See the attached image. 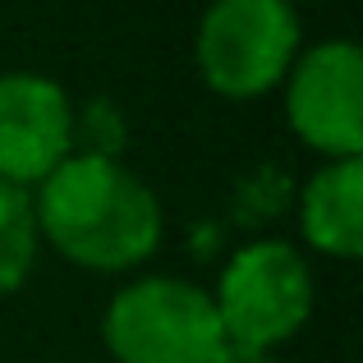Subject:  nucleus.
<instances>
[{"label": "nucleus", "mask_w": 363, "mask_h": 363, "mask_svg": "<svg viewBox=\"0 0 363 363\" xmlns=\"http://www.w3.org/2000/svg\"><path fill=\"white\" fill-rule=\"evenodd\" d=\"M37 240L88 272H129L161 244V203L111 152H69L33 198Z\"/></svg>", "instance_id": "f257e3e1"}, {"label": "nucleus", "mask_w": 363, "mask_h": 363, "mask_svg": "<svg viewBox=\"0 0 363 363\" xmlns=\"http://www.w3.org/2000/svg\"><path fill=\"white\" fill-rule=\"evenodd\" d=\"M101 340L116 363H216L225 331L194 281L143 276L106 303Z\"/></svg>", "instance_id": "f03ea898"}, {"label": "nucleus", "mask_w": 363, "mask_h": 363, "mask_svg": "<svg viewBox=\"0 0 363 363\" xmlns=\"http://www.w3.org/2000/svg\"><path fill=\"white\" fill-rule=\"evenodd\" d=\"M194 55L212 92L230 101L262 97L299 60V14L290 0H212Z\"/></svg>", "instance_id": "7ed1b4c3"}, {"label": "nucleus", "mask_w": 363, "mask_h": 363, "mask_svg": "<svg viewBox=\"0 0 363 363\" xmlns=\"http://www.w3.org/2000/svg\"><path fill=\"white\" fill-rule=\"evenodd\" d=\"M212 308L230 345L281 350L313 313V272L285 240H253L225 262Z\"/></svg>", "instance_id": "20e7f679"}, {"label": "nucleus", "mask_w": 363, "mask_h": 363, "mask_svg": "<svg viewBox=\"0 0 363 363\" xmlns=\"http://www.w3.org/2000/svg\"><path fill=\"white\" fill-rule=\"evenodd\" d=\"M285 116L299 143L327 161L363 152V51L345 37L299 51L285 74Z\"/></svg>", "instance_id": "39448f33"}, {"label": "nucleus", "mask_w": 363, "mask_h": 363, "mask_svg": "<svg viewBox=\"0 0 363 363\" xmlns=\"http://www.w3.org/2000/svg\"><path fill=\"white\" fill-rule=\"evenodd\" d=\"M74 152V106L55 79L33 69L0 74V179L33 189Z\"/></svg>", "instance_id": "423d86ee"}, {"label": "nucleus", "mask_w": 363, "mask_h": 363, "mask_svg": "<svg viewBox=\"0 0 363 363\" xmlns=\"http://www.w3.org/2000/svg\"><path fill=\"white\" fill-rule=\"evenodd\" d=\"M303 240L318 253L331 257H359L363 248V161H327L308 179L299 203Z\"/></svg>", "instance_id": "0eeeda50"}, {"label": "nucleus", "mask_w": 363, "mask_h": 363, "mask_svg": "<svg viewBox=\"0 0 363 363\" xmlns=\"http://www.w3.org/2000/svg\"><path fill=\"white\" fill-rule=\"evenodd\" d=\"M37 248H42V240H37L33 221V194L0 179V299L28 281Z\"/></svg>", "instance_id": "6e6552de"}, {"label": "nucleus", "mask_w": 363, "mask_h": 363, "mask_svg": "<svg viewBox=\"0 0 363 363\" xmlns=\"http://www.w3.org/2000/svg\"><path fill=\"white\" fill-rule=\"evenodd\" d=\"M216 363H276V354H267V350H248V345H230L225 340Z\"/></svg>", "instance_id": "1a4fd4ad"}]
</instances>
